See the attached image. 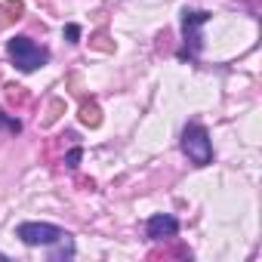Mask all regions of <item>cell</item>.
<instances>
[{
	"mask_svg": "<svg viewBox=\"0 0 262 262\" xmlns=\"http://www.w3.org/2000/svg\"><path fill=\"white\" fill-rule=\"evenodd\" d=\"M62 228H56V225H50V222H25V225H19V237L25 241V244H31V247H37V244H56V241H62Z\"/></svg>",
	"mask_w": 262,
	"mask_h": 262,
	"instance_id": "3",
	"label": "cell"
},
{
	"mask_svg": "<svg viewBox=\"0 0 262 262\" xmlns=\"http://www.w3.org/2000/svg\"><path fill=\"white\" fill-rule=\"evenodd\" d=\"M0 13H22V4H16V0H10V4H4V7H0ZM16 16H4V19H0V28H4L7 22H13Z\"/></svg>",
	"mask_w": 262,
	"mask_h": 262,
	"instance_id": "7",
	"label": "cell"
},
{
	"mask_svg": "<svg viewBox=\"0 0 262 262\" xmlns=\"http://www.w3.org/2000/svg\"><path fill=\"white\" fill-rule=\"evenodd\" d=\"M182 151L198 167H204V164L213 161V145H210V136H207V129L201 123H188L185 126V133H182Z\"/></svg>",
	"mask_w": 262,
	"mask_h": 262,
	"instance_id": "1",
	"label": "cell"
},
{
	"mask_svg": "<svg viewBox=\"0 0 262 262\" xmlns=\"http://www.w3.org/2000/svg\"><path fill=\"white\" fill-rule=\"evenodd\" d=\"M207 22H210V13H185L182 28H185V40L191 37V47H201V25Z\"/></svg>",
	"mask_w": 262,
	"mask_h": 262,
	"instance_id": "5",
	"label": "cell"
},
{
	"mask_svg": "<svg viewBox=\"0 0 262 262\" xmlns=\"http://www.w3.org/2000/svg\"><path fill=\"white\" fill-rule=\"evenodd\" d=\"M80 158H83V151H80V148H71V151H68V158H65V164H68V167H77V164H80Z\"/></svg>",
	"mask_w": 262,
	"mask_h": 262,
	"instance_id": "9",
	"label": "cell"
},
{
	"mask_svg": "<svg viewBox=\"0 0 262 262\" xmlns=\"http://www.w3.org/2000/svg\"><path fill=\"white\" fill-rule=\"evenodd\" d=\"M65 37H68V40L74 43V40L80 37V28H77V25H68V28H65Z\"/></svg>",
	"mask_w": 262,
	"mask_h": 262,
	"instance_id": "10",
	"label": "cell"
},
{
	"mask_svg": "<svg viewBox=\"0 0 262 262\" xmlns=\"http://www.w3.org/2000/svg\"><path fill=\"white\" fill-rule=\"evenodd\" d=\"M0 126H4L7 133H19V129H22V123H19L16 117H7L4 111H0Z\"/></svg>",
	"mask_w": 262,
	"mask_h": 262,
	"instance_id": "8",
	"label": "cell"
},
{
	"mask_svg": "<svg viewBox=\"0 0 262 262\" xmlns=\"http://www.w3.org/2000/svg\"><path fill=\"white\" fill-rule=\"evenodd\" d=\"M145 231H148V237H151V241H161V237H173V234L179 231V222H176L173 216H167V213H158V216H151V219H148Z\"/></svg>",
	"mask_w": 262,
	"mask_h": 262,
	"instance_id": "4",
	"label": "cell"
},
{
	"mask_svg": "<svg viewBox=\"0 0 262 262\" xmlns=\"http://www.w3.org/2000/svg\"><path fill=\"white\" fill-rule=\"evenodd\" d=\"M80 123H86V126H99L102 123V114H99V105L96 102H86L80 108Z\"/></svg>",
	"mask_w": 262,
	"mask_h": 262,
	"instance_id": "6",
	"label": "cell"
},
{
	"mask_svg": "<svg viewBox=\"0 0 262 262\" xmlns=\"http://www.w3.org/2000/svg\"><path fill=\"white\" fill-rule=\"evenodd\" d=\"M10 59L16 62V68H22V71H34V68H40V65H47V50L43 47H37L31 37H13L10 40Z\"/></svg>",
	"mask_w": 262,
	"mask_h": 262,
	"instance_id": "2",
	"label": "cell"
}]
</instances>
